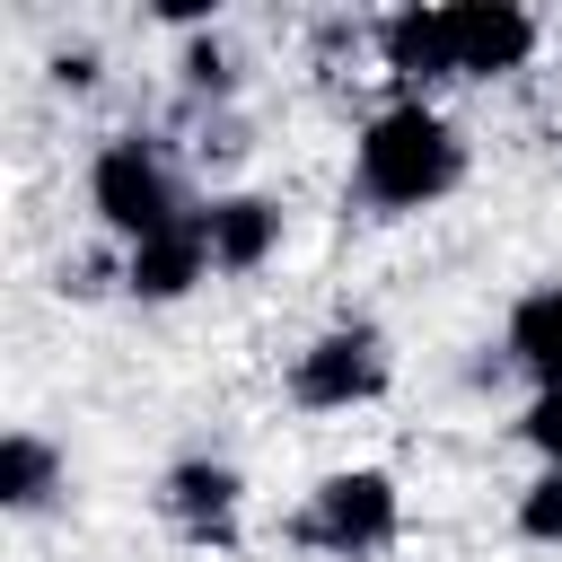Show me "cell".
Masks as SVG:
<instances>
[{
    "label": "cell",
    "instance_id": "cell-7",
    "mask_svg": "<svg viewBox=\"0 0 562 562\" xmlns=\"http://www.w3.org/2000/svg\"><path fill=\"white\" fill-rule=\"evenodd\" d=\"M202 272H211L202 211H193V220H176L167 237H149V246H132V255H123V290H132V299H184Z\"/></svg>",
    "mask_w": 562,
    "mask_h": 562
},
{
    "label": "cell",
    "instance_id": "cell-8",
    "mask_svg": "<svg viewBox=\"0 0 562 562\" xmlns=\"http://www.w3.org/2000/svg\"><path fill=\"white\" fill-rule=\"evenodd\" d=\"M202 237H211V263H220V272H255V263L281 246V211H272L263 193H228V202L202 211Z\"/></svg>",
    "mask_w": 562,
    "mask_h": 562
},
{
    "label": "cell",
    "instance_id": "cell-4",
    "mask_svg": "<svg viewBox=\"0 0 562 562\" xmlns=\"http://www.w3.org/2000/svg\"><path fill=\"white\" fill-rule=\"evenodd\" d=\"M290 395H299L307 413H351V404L386 395V342H378V325H334V334H316V342L299 351V369H290Z\"/></svg>",
    "mask_w": 562,
    "mask_h": 562
},
{
    "label": "cell",
    "instance_id": "cell-13",
    "mask_svg": "<svg viewBox=\"0 0 562 562\" xmlns=\"http://www.w3.org/2000/svg\"><path fill=\"white\" fill-rule=\"evenodd\" d=\"M518 430H527V448H536V457H544V465L562 474V395H536Z\"/></svg>",
    "mask_w": 562,
    "mask_h": 562
},
{
    "label": "cell",
    "instance_id": "cell-1",
    "mask_svg": "<svg viewBox=\"0 0 562 562\" xmlns=\"http://www.w3.org/2000/svg\"><path fill=\"white\" fill-rule=\"evenodd\" d=\"M457 176H465V140H457L422 97L369 114V132H360V193H369V202L422 211V202H439Z\"/></svg>",
    "mask_w": 562,
    "mask_h": 562
},
{
    "label": "cell",
    "instance_id": "cell-6",
    "mask_svg": "<svg viewBox=\"0 0 562 562\" xmlns=\"http://www.w3.org/2000/svg\"><path fill=\"white\" fill-rule=\"evenodd\" d=\"M237 465H220V457H184V465H167V483H158V509L193 536V544H228L237 536Z\"/></svg>",
    "mask_w": 562,
    "mask_h": 562
},
{
    "label": "cell",
    "instance_id": "cell-10",
    "mask_svg": "<svg viewBox=\"0 0 562 562\" xmlns=\"http://www.w3.org/2000/svg\"><path fill=\"white\" fill-rule=\"evenodd\" d=\"M509 360L536 378V395H562V281H544L509 307Z\"/></svg>",
    "mask_w": 562,
    "mask_h": 562
},
{
    "label": "cell",
    "instance_id": "cell-12",
    "mask_svg": "<svg viewBox=\"0 0 562 562\" xmlns=\"http://www.w3.org/2000/svg\"><path fill=\"white\" fill-rule=\"evenodd\" d=\"M518 536H527V544H562V474H553V465L518 492Z\"/></svg>",
    "mask_w": 562,
    "mask_h": 562
},
{
    "label": "cell",
    "instance_id": "cell-15",
    "mask_svg": "<svg viewBox=\"0 0 562 562\" xmlns=\"http://www.w3.org/2000/svg\"><path fill=\"white\" fill-rule=\"evenodd\" d=\"M53 79H61V88H97V53H61Z\"/></svg>",
    "mask_w": 562,
    "mask_h": 562
},
{
    "label": "cell",
    "instance_id": "cell-3",
    "mask_svg": "<svg viewBox=\"0 0 562 562\" xmlns=\"http://www.w3.org/2000/svg\"><path fill=\"white\" fill-rule=\"evenodd\" d=\"M395 483L378 474V465H351V474H325L316 492H307V518H299V536L316 544V553H378L386 536H395Z\"/></svg>",
    "mask_w": 562,
    "mask_h": 562
},
{
    "label": "cell",
    "instance_id": "cell-2",
    "mask_svg": "<svg viewBox=\"0 0 562 562\" xmlns=\"http://www.w3.org/2000/svg\"><path fill=\"white\" fill-rule=\"evenodd\" d=\"M88 202H97V220H105L123 246H149V237H167L176 220H193V211L176 202V176H167V158H158L149 140H105L97 167H88Z\"/></svg>",
    "mask_w": 562,
    "mask_h": 562
},
{
    "label": "cell",
    "instance_id": "cell-14",
    "mask_svg": "<svg viewBox=\"0 0 562 562\" xmlns=\"http://www.w3.org/2000/svg\"><path fill=\"white\" fill-rule=\"evenodd\" d=\"M184 88H211V97H228V53L202 35V44H184Z\"/></svg>",
    "mask_w": 562,
    "mask_h": 562
},
{
    "label": "cell",
    "instance_id": "cell-11",
    "mask_svg": "<svg viewBox=\"0 0 562 562\" xmlns=\"http://www.w3.org/2000/svg\"><path fill=\"white\" fill-rule=\"evenodd\" d=\"M53 483H61V457H53L35 430H9V439H0V501H9V509H44Z\"/></svg>",
    "mask_w": 562,
    "mask_h": 562
},
{
    "label": "cell",
    "instance_id": "cell-9",
    "mask_svg": "<svg viewBox=\"0 0 562 562\" xmlns=\"http://www.w3.org/2000/svg\"><path fill=\"white\" fill-rule=\"evenodd\" d=\"M378 53H386V70L404 79V88H430V79H457L448 70V18L439 9H395V18H378Z\"/></svg>",
    "mask_w": 562,
    "mask_h": 562
},
{
    "label": "cell",
    "instance_id": "cell-5",
    "mask_svg": "<svg viewBox=\"0 0 562 562\" xmlns=\"http://www.w3.org/2000/svg\"><path fill=\"white\" fill-rule=\"evenodd\" d=\"M448 70L457 79H501V70H527L536 53V18L518 0H448Z\"/></svg>",
    "mask_w": 562,
    "mask_h": 562
}]
</instances>
